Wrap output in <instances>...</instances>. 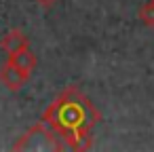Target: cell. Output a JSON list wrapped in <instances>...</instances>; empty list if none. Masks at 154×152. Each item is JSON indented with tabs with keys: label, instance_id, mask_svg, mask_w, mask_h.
I'll use <instances>...</instances> for the list:
<instances>
[{
	"label": "cell",
	"instance_id": "1",
	"mask_svg": "<svg viewBox=\"0 0 154 152\" xmlns=\"http://www.w3.org/2000/svg\"><path fill=\"white\" fill-rule=\"evenodd\" d=\"M47 123L68 146V150H89L93 146V127L99 120L97 108L76 87H68L45 110Z\"/></svg>",
	"mask_w": 154,
	"mask_h": 152
},
{
	"label": "cell",
	"instance_id": "2",
	"mask_svg": "<svg viewBox=\"0 0 154 152\" xmlns=\"http://www.w3.org/2000/svg\"><path fill=\"white\" fill-rule=\"evenodd\" d=\"M66 148L68 146L63 144V139L42 120L34 125L28 133H23L17 144H13V150H66Z\"/></svg>",
	"mask_w": 154,
	"mask_h": 152
},
{
	"label": "cell",
	"instance_id": "3",
	"mask_svg": "<svg viewBox=\"0 0 154 152\" xmlns=\"http://www.w3.org/2000/svg\"><path fill=\"white\" fill-rule=\"evenodd\" d=\"M28 74L26 72H21L15 64H11L9 59L0 66V82H2L9 91H19L26 82H28Z\"/></svg>",
	"mask_w": 154,
	"mask_h": 152
},
{
	"label": "cell",
	"instance_id": "4",
	"mask_svg": "<svg viewBox=\"0 0 154 152\" xmlns=\"http://www.w3.org/2000/svg\"><path fill=\"white\" fill-rule=\"evenodd\" d=\"M9 61L15 64V66H17L21 72H26L28 76H32V72L36 70V64H38V59H36V55L32 53L30 47H23V49L11 53V55H9Z\"/></svg>",
	"mask_w": 154,
	"mask_h": 152
},
{
	"label": "cell",
	"instance_id": "5",
	"mask_svg": "<svg viewBox=\"0 0 154 152\" xmlns=\"http://www.w3.org/2000/svg\"><path fill=\"white\" fill-rule=\"evenodd\" d=\"M0 47H2V51H5L7 55H11V53H15V51H19V49H23V47H30V42H28V36L23 34V30L15 28V30H9V32L2 36Z\"/></svg>",
	"mask_w": 154,
	"mask_h": 152
},
{
	"label": "cell",
	"instance_id": "6",
	"mask_svg": "<svg viewBox=\"0 0 154 152\" xmlns=\"http://www.w3.org/2000/svg\"><path fill=\"white\" fill-rule=\"evenodd\" d=\"M139 21L146 26V28H154V2H146L141 9H139Z\"/></svg>",
	"mask_w": 154,
	"mask_h": 152
},
{
	"label": "cell",
	"instance_id": "7",
	"mask_svg": "<svg viewBox=\"0 0 154 152\" xmlns=\"http://www.w3.org/2000/svg\"><path fill=\"white\" fill-rule=\"evenodd\" d=\"M36 2L42 7V9H53L57 5V0H36Z\"/></svg>",
	"mask_w": 154,
	"mask_h": 152
},
{
	"label": "cell",
	"instance_id": "8",
	"mask_svg": "<svg viewBox=\"0 0 154 152\" xmlns=\"http://www.w3.org/2000/svg\"><path fill=\"white\" fill-rule=\"evenodd\" d=\"M152 2H154V0H152Z\"/></svg>",
	"mask_w": 154,
	"mask_h": 152
}]
</instances>
